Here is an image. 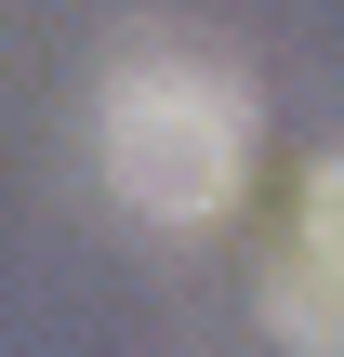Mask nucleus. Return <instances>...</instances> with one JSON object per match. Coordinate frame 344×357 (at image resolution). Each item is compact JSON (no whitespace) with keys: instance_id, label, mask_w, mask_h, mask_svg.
<instances>
[{"instance_id":"obj_1","label":"nucleus","mask_w":344,"mask_h":357,"mask_svg":"<svg viewBox=\"0 0 344 357\" xmlns=\"http://www.w3.org/2000/svg\"><path fill=\"white\" fill-rule=\"evenodd\" d=\"M93 159L146 225H212L252 185V79L212 40H119L93 93Z\"/></svg>"},{"instance_id":"obj_2","label":"nucleus","mask_w":344,"mask_h":357,"mask_svg":"<svg viewBox=\"0 0 344 357\" xmlns=\"http://www.w3.org/2000/svg\"><path fill=\"white\" fill-rule=\"evenodd\" d=\"M252 305H265L278 357H344V146L305 159V185H292V212H278V238H265Z\"/></svg>"}]
</instances>
